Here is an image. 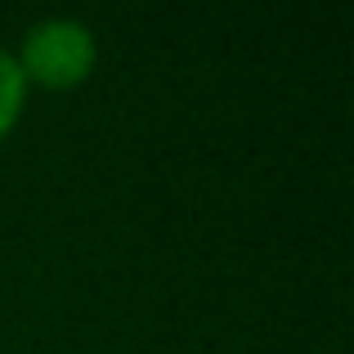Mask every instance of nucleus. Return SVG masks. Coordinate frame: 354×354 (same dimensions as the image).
<instances>
[{"label":"nucleus","instance_id":"obj_1","mask_svg":"<svg viewBox=\"0 0 354 354\" xmlns=\"http://www.w3.org/2000/svg\"><path fill=\"white\" fill-rule=\"evenodd\" d=\"M14 63L27 86L77 90L99 63V41L81 18H45V23L27 27Z\"/></svg>","mask_w":354,"mask_h":354},{"label":"nucleus","instance_id":"obj_2","mask_svg":"<svg viewBox=\"0 0 354 354\" xmlns=\"http://www.w3.org/2000/svg\"><path fill=\"white\" fill-rule=\"evenodd\" d=\"M23 104H27V81H23V72H18L14 54L0 50V139L18 126Z\"/></svg>","mask_w":354,"mask_h":354}]
</instances>
